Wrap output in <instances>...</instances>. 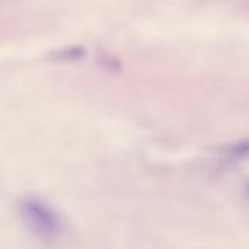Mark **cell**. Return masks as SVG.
Returning a JSON list of instances; mask_svg holds the SVG:
<instances>
[{
	"instance_id": "cell-1",
	"label": "cell",
	"mask_w": 249,
	"mask_h": 249,
	"mask_svg": "<svg viewBox=\"0 0 249 249\" xmlns=\"http://www.w3.org/2000/svg\"><path fill=\"white\" fill-rule=\"evenodd\" d=\"M19 211L26 223L38 235L45 238L60 235L62 230L60 216L44 201L36 197H27L19 203Z\"/></svg>"
},
{
	"instance_id": "cell-2",
	"label": "cell",
	"mask_w": 249,
	"mask_h": 249,
	"mask_svg": "<svg viewBox=\"0 0 249 249\" xmlns=\"http://www.w3.org/2000/svg\"><path fill=\"white\" fill-rule=\"evenodd\" d=\"M85 50L82 46H68V48L60 49L57 51H53V58L57 61H73L83 57Z\"/></svg>"
},
{
	"instance_id": "cell-3",
	"label": "cell",
	"mask_w": 249,
	"mask_h": 249,
	"mask_svg": "<svg viewBox=\"0 0 249 249\" xmlns=\"http://www.w3.org/2000/svg\"><path fill=\"white\" fill-rule=\"evenodd\" d=\"M226 156L232 160H243L249 157V140H242L233 143L226 151Z\"/></svg>"
},
{
	"instance_id": "cell-4",
	"label": "cell",
	"mask_w": 249,
	"mask_h": 249,
	"mask_svg": "<svg viewBox=\"0 0 249 249\" xmlns=\"http://www.w3.org/2000/svg\"><path fill=\"white\" fill-rule=\"evenodd\" d=\"M99 61H100V63H101L102 67L106 68V70L112 71V72H114V71H117L121 68V62H119L116 57H113L112 55L104 53V55L100 56Z\"/></svg>"
},
{
	"instance_id": "cell-5",
	"label": "cell",
	"mask_w": 249,
	"mask_h": 249,
	"mask_svg": "<svg viewBox=\"0 0 249 249\" xmlns=\"http://www.w3.org/2000/svg\"><path fill=\"white\" fill-rule=\"evenodd\" d=\"M245 194H246V196L249 198V179L245 182Z\"/></svg>"
}]
</instances>
